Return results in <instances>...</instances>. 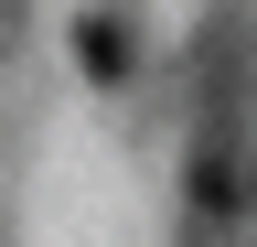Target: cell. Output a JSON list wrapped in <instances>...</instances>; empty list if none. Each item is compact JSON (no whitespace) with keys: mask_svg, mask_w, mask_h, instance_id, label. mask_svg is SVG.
Listing matches in <instances>:
<instances>
[{"mask_svg":"<svg viewBox=\"0 0 257 247\" xmlns=\"http://www.w3.org/2000/svg\"><path fill=\"white\" fill-rule=\"evenodd\" d=\"M75 43H86V75H96V86H118V75H128V43H118V22H75Z\"/></svg>","mask_w":257,"mask_h":247,"instance_id":"1","label":"cell"}]
</instances>
